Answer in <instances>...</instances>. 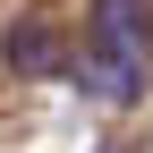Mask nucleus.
Here are the masks:
<instances>
[{"mask_svg": "<svg viewBox=\"0 0 153 153\" xmlns=\"http://www.w3.org/2000/svg\"><path fill=\"white\" fill-rule=\"evenodd\" d=\"M9 60H17V68H51L60 51L43 43V26H17V43H9Z\"/></svg>", "mask_w": 153, "mask_h": 153, "instance_id": "1", "label": "nucleus"}]
</instances>
